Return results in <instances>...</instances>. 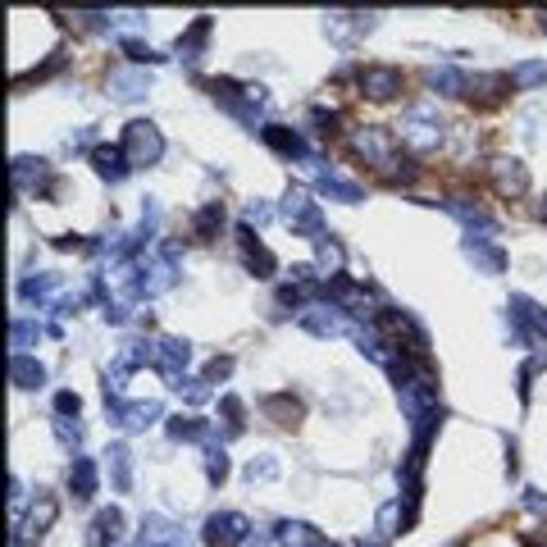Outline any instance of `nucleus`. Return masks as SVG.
Listing matches in <instances>:
<instances>
[{"instance_id":"f257e3e1","label":"nucleus","mask_w":547,"mask_h":547,"mask_svg":"<svg viewBox=\"0 0 547 547\" xmlns=\"http://www.w3.org/2000/svg\"><path fill=\"white\" fill-rule=\"evenodd\" d=\"M283 219L293 224V233H302V237H311V242H324V237H329V233H324L320 201H315L306 187H288V196H283Z\"/></svg>"},{"instance_id":"f03ea898","label":"nucleus","mask_w":547,"mask_h":547,"mask_svg":"<svg viewBox=\"0 0 547 547\" xmlns=\"http://www.w3.org/2000/svg\"><path fill=\"white\" fill-rule=\"evenodd\" d=\"M124 155H128V164H155L160 155H164V137H160V128L151 124V119H133L128 128H124Z\"/></svg>"},{"instance_id":"7ed1b4c3","label":"nucleus","mask_w":547,"mask_h":547,"mask_svg":"<svg viewBox=\"0 0 547 547\" xmlns=\"http://www.w3.org/2000/svg\"><path fill=\"white\" fill-rule=\"evenodd\" d=\"M443 133H447V124H443L429 105H415V110H406V119H402V142H406V146H415V151L438 146V142H443Z\"/></svg>"},{"instance_id":"20e7f679","label":"nucleus","mask_w":547,"mask_h":547,"mask_svg":"<svg viewBox=\"0 0 547 547\" xmlns=\"http://www.w3.org/2000/svg\"><path fill=\"white\" fill-rule=\"evenodd\" d=\"M356 87H361V96H370V101H393V96L406 87V78H402V69H393V65H361V69H356Z\"/></svg>"},{"instance_id":"39448f33","label":"nucleus","mask_w":547,"mask_h":547,"mask_svg":"<svg viewBox=\"0 0 547 547\" xmlns=\"http://www.w3.org/2000/svg\"><path fill=\"white\" fill-rule=\"evenodd\" d=\"M246 533H251V524L242 511H214L205 520V547H242Z\"/></svg>"},{"instance_id":"423d86ee","label":"nucleus","mask_w":547,"mask_h":547,"mask_svg":"<svg viewBox=\"0 0 547 547\" xmlns=\"http://www.w3.org/2000/svg\"><path fill=\"white\" fill-rule=\"evenodd\" d=\"M187 361H192V347L183 343V338H155V370L178 388L183 383V370H187Z\"/></svg>"},{"instance_id":"0eeeda50","label":"nucleus","mask_w":547,"mask_h":547,"mask_svg":"<svg viewBox=\"0 0 547 547\" xmlns=\"http://www.w3.org/2000/svg\"><path fill=\"white\" fill-rule=\"evenodd\" d=\"M237 242H242V260L255 269V279H274L279 260H274V251L260 242V233H251V224H242V228H237Z\"/></svg>"},{"instance_id":"6e6552de","label":"nucleus","mask_w":547,"mask_h":547,"mask_svg":"<svg viewBox=\"0 0 547 547\" xmlns=\"http://www.w3.org/2000/svg\"><path fill=\"white\" fill-rule=\"evenodd\" d=\"M492 187L502 196H524L529 192V169L520 160H511V155H497L492 160Z\"/></svg>"},{"instance_id":"1a4fd4ad","label":"nucleus","mask_w":547,"mask_h":547,"mask_svg":"<svg viewBox=\"0 0 547 547\" xmlns=\"http://www.w3.org/2000/svg\"><path fill=\"white\" fill-rule=\"evenodd\" d=\"M260 137L279 151V155H288V160H311V146H306V137L297 133V128H283V124H264L260 128Z\"/></svg>"},{"instance_id":"9d476101","label":"nucleus","mask_w":547,"mask_h":547,"mask_svg":"<svg viewBox=\"0 0 547 547\" xmlns=\"http://www.w3.org/2000/svg\"><path fill=\"white\" fill-rule=\"evenodd\" d=\"M297 320H302V329H311L315 338H333V333H343V329H347L343 306H333V302H329V306H306Z\"/></svg>"},{"instance_id":"9b49d317","label":"nucleus","mask_w":547,"mask_h":547,"mask_svg":"<svg viewBox=\"0 0 547 547\" xmlns=\"http://www.w3.org/2000/svg\"><path fill=\"white\" fill-rule=\"evenodd\" d=\"M260 411H264L274 424H283V429L302 424V415H306L302 397H293V393H269V397H260Z\"/></svg>"},{"instance_id":"f8f14e48","label":"nucleus","mask_w":547,"mask_h":547,"mask_svg":"<svg viewBox=\"0 0 547 547\" xmlns=\"http://www.w3.org/2000/svg\"><path fill=\"white\" fill-rule=\"evenodd\" d=\"M69 488H74V502H92L101 492V470L92 456H74L69 465Z\"/></svg>"},{"instance_id":"ddd939ff","label":"nucleus","mask_w":547,"mask_h":547,"mask_svg":"<svg viewBox=\"0 0 547 547\" xmlns=\"http://www.w3.org/2000/svg\"><path fill=\"white\" fill-rule=\"evenodd\" d=\"M110 415H114V424H124L128 433H137V429L155 424V420L164 415V406H160V402H124V406H114Z\"/></svg>"},{"instance_id":"4468645a","label":"nucleus","mask_w":547,"mask_h":547,"mask_svg":"<svg viewBox=\"0 0 547 547\" xmlns=\"http://www.w3.org/2000/svg\"><path fill=\"white\" fill-rule=\"evenodd\" d=\"M274 538H279L283 547H333L315 524H306V520H283L279 529H274Z\"/></svg>"},{"instance_id":"2eb2a0df","label":"nucleus","mask_w":547,"mask_h":547,"mask_svg":"<svg viewBox=\"0 0 547 547\" xmlns=\"http://www.w3.org/2000/svg\"><path fill=\"white\" fill-rule=\"evenodd\" d=\"M151 92V74H142V69H114L110 74V96L114 101H142Z\"/></svg>"},{"instance_id":"dca6fc26","label":"nucleus","mask_w":547,"mask_h":547,"mask_svg":"<svg viewBox=\"0 0 547 547\" xmlns=\"http://www.w3.org/2000/svg\"><path fill=\"white\" fill-rule=\"evenodd\" d=\"M119 533H124V511H119V506H105V511L92 515L87 547H110V542H119Z\"/></svg>"},{"instance_id":"f3484780","label":"nucleus","mask_w":547,"mask_h":547,"mask_svg":"<svg viewBox=\"0 0 547 547\" xmlns=\"http://www.w3.org/2000/svg\"><path fill=\"white\" fill-rule=\"evenodd\" d=\"M92 164H96V174L101 178H110V183H124L128 178V155H124V146H92Z\"/></svg>"},{"instance_id":"a211bd4d","label":"nucleus","mask_w":547,"mask_h":547,"mask_svg":"<svg viewBox=\"0 0 547 547\" xmlns=\"http://www.w3.org/2000/svg\"><path fill=\"white\" fill-rule=\"evenodd\" d=\"M210 33H214V19H210V15H201V19H196V24L178 37V55H183L187 65H192V60H201V51H205Z\"/></svg>"},{"instance_id":"6ab92c4d","label":"nucleus","mask_w":547,"mask_h":547,"mask_svg":"<svg viewBox=\"0 0 547 547\" xmlns=\"http://www.w3.org/2000/svg\"><path fill=\"white\" fill-rule=\"evenodd\" d=\"M465 255L483 269V274H502L506 269V255H502V246H492L488 237H465Z\"/></svg>"},{"instance_id":"aec40b11","label":"nucleus","mask_w":547,"mask_h":547,"mask_svg":"<svg viewBox=\"0 0 547 547\" xmlns=\"http://www.w3.org/2000/svg\"><path fill=\"white\" fill-rule=\"evenodd\" d=\"M10 379H15V388H42V383H46V370H42L37 356L19 352V356H10Z\"/></svg>"},{"instance_id":"412c9836","label":"nucleus","mask_w":547,"mask_h":547,"mask_svg":"<svg viewBox=\"0 0 547 547\" xmlns=\"http://www.w3.org/2000/svg\"><path fill=\"white\" fill-rule=\"evenodd\" d=\"M55 515H60V502H55L51 492H37V502H33V511H28L24 529H28V533H46V529L55 524Z\"/></svg>"},{"instance_id":"4be33fe9","label":"nucleus","mask_w":547,"mask_h":547,"mask_svg":"<svg viewBox=\"0 0 547 547\" xmlns=\"http://www.w3.org/2000/svg\"><path fill=\"white\" fill-rule=\"evenodd\" d=\"M429 87L443 92V96H465V92H470V78H465L461 69L443 65V69H429Z\"/></svg>"},{"instance_id":"5701e85b","label":"nucleus","mask_w":547,"mask_h":547,"mask_svg":"<svg viewBox=\"0 0 547 547\" xmlns=\"http://www.w3.org/2000/svg\"><path fill=\"white\" fill-rule=\"evenodd\" d=\"M320 192H324V196H333V201H361V196H365V192H361V183L343 178L338 169H324V174H320Z\"/></svg>"},{"instance_id":"b1692460","label":"nucleus","mask_w":547,"mask_h":547,"mask_svg":"<svg viewBox=\"0 0 547 547\" xmlns=\"http://www.w3.org/2000/svg\"><path fill=\"white\" fill-rule=\"evenodd\" d=\"M169 438H178V443H201V438H210V420H201V415H174V420H169Z\"/></svg>"},{"instance_id":"393cba45","label":"nucleus","mask_w":547,"mask_h":547,"mask_svg":"<svg viewBox=\"0 0 547 547\" xmlns=\"http://www.w3.org/2000/svg\"><path fill=\"white\" fill-rule=\"evenodd\" d=\"M219 228H224V201H205L196 210V219H192V233L196 237H214Z\"/></svg>"},{"instance_id":"a878e982","label":"nucleus","mask_w":547,"mask_h":547,"mask_svg":"<svg viewBox=\"0 0 547 547\" xmlns=\"http://www.w3.org/2000/svg\"><path fill=\"white\" fill-rule=\"evenodd\" d=\"M105 456H110V474H114V488H119V492H128V488H133V456H128V447H124V443H114Z\"/></svg>"},{"instance_id":"bb28decb","label":"nucleus","mask_w":547,"mask_h":547,"mask_svg":"<svg viewBox=\"0 0 547 547\" xmlns=\"http://www.w3.org/2000/svg\"><path fill=\"white\" fill-rule=\"evenodd\" d=\"M119 51H124L133 65H160V60H164V55H155V46H146V42H137V37H124Z\"/></svg>"},{"instance_id":"cd10ccee","label":"nucleus","mask_w":547,"mask_h":547,"mask_svg":"<svg viewBox=\"0 0 547 547\" xmlns=\"http://www.w3.org/2000/svg\"><path fill=\"white\" fill-rule=\"evenodd\" d=\"M205 479H210V483H224V479H228V452L214 447V443L205 447Z\"/></svg>"},{"instance_id":"c85d7f7f","label":"nucleus","mask_w":547,"mask_h":547,"mask_svg":"<svg viewBox=\"0 0 547 547\" xmlns=\"http://www.w3.org/2000/svg\"><path fill=\"white\" fill-rule=\"evenodd\" d=\"M538 83H547V65H515L511 69V87H538Z\"/></svg>"},{"instance_id":"c756f323","label":"nucleus","mask_w":547,"mask_h":547,"mask_svg":"<svg viewBox=\"0 0 547 547\" xmlns=\"http://www.w3.org/2000/svg\"><path fill=\"white\" fill-rule=\"evenodd\" d=\"M338 264H343V246L324 237V242H320V269H324L329 279H333V274H338Z\"/></svg>"},{"instance_id":"7c9ffc66","label":"nucleus","mask_w":547,"mask_h":547,"mask_svg":"<svg viewBox=\"0 0 547 547\" xmlns=\"http://www.w3.org/2000/svg\"><path fill=\"white\" fill-rule=\"evenodd\" d=\"M37 333H42V329H37L33 320H15V329H10V338H15V356H19V352H24Z\"/></svg>"},{"instance_id":"2f4dec72","label":"nucleus","mask_w":547,"mask_h":547,"mask_svg":"<svg viewBox=\"0 0 547 547\" xmlns=\"http://www.w3.org/2000/svg\"><path fill=\"white\" fill-rule=\"evenodd\" d=\"M311 124H320V133H338L343 114H338V110H324V105H315V110H311Z\"/></svg>"},{"instance_id":"473e14b6","label":"nucleus","mask_w":547,"mask_h":547,"mask_svg":"<svg viewBox=\"0 0 547 547\" xmlns=\"http://www.w3.org/2000/svg\"><path fill=\"white\" fill-rule=\"evenodd\" d=\"M233 374V356H214L210 365H205V383H224Z\"/></svg>"},{"instance_id":"72a5a7b5","label":"nucleus","mask_w":547,"mask_h":547,"mask_svg":"<svg viewBox=\"0 0 547 547\" xmlns=\"http://www.w3.org/2000/svg\"><path fill=\"white\" fill-rule=\"evenodd\" d=\"M274 474H279V461L274 456H260V461L246 465V479H274Z\"/></svg>"},{"instance_id":"f704fd0d","label":"nucleus","mask_w":547,"mask_h":547,"mask_svg":"<svg viewBox=\"0 0 547 547\" xmlns=\"http://www.w3.org/2000/svg\"><path fill=\"white\" fill-rule=\"evenodd\" d=\"M55 411H60V420H69V415L83 411V397H78V393H60V397H55Z\"/></svg>"},{"instance_id":"c9c22d12","label":"nucleus","mask_w":547,"mask_h":547,"mask_svg":"<svg viewBox=\"0 0 547 547\" xmlns=\"http://www.w3.org/2000/svg\"><path fill=\"white\" fill-rule=\"evenodd\" d=\"M55 433H60L65 443H74V447L83 443V424H69V420H55Z\"/></svg>"},{"instance_id":"e433bc0d","label":"nucleus","mask_w":547,"mask_h":547,"mask_svg":"<svg viewBox=\"0 0 547 547\" xmlns=\"http://www.w3.org/2000/svg\"><path fill=\"white\" fill-rule=\"evenodd\" d=\"M524 506H529L533 515H542V520H547V497H542V492H533V488H529V492H524Z\"/></svg>"},{"instance_id":"4c0bfd02","label":"nucleus","mask_w":547,"mask_h":547,"mask_svg":"<svg viewBox=\"0 0 547 547\" xmlns=\"http://www.w3.org/2000/svg\"><path fill=\"white\" fill-rule=\"evenodd\" d=\"M542 33H547V15H542Z\"/></svg>"},{"instance_id":"58836bf2","label":"nucleus","mask_w":547,"mask_h":547,"mask_svg":"<svg viewBox=\"0 0 547 547\" xmlns=\"http://www.w3.org/2000/svg\"><path fill=\"white\" fill-rule=\"evenodd\" d=\"M352 547H365V542H352Z\"/></svg>"}]
</instances>
